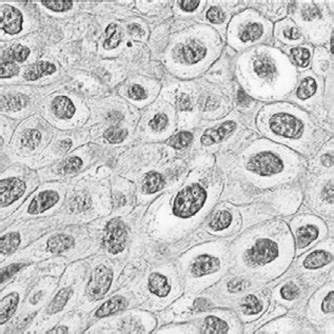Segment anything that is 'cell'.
<instances>
[{
	"mask_svg": "<svg viewBox=\"0 0 334 334\" xmlns=\"http://www.w3.org/2000/svg\"><path fill=\"white\" fill-rule=\"evenodd\" d=\"M49 333H68V328H66V327H57L54 330L49 331Z\"/></svg>",
	"mask_w": 334,
	"mask_h": 334,
	"instance_id": "obj_60",
	"label": "cell"
},
{
	"mask_svg": "<svg viewBox=\"0 0 334 334\" xmlns=\"http://www.w3.org/2000/svg\"><path fill=\"white\" fill-rule=\"evenodd\" d=\"M0 24L4 32L11 35L17 34L22 30V15L13 7L3 6L0 11Z\"/></svg>",
	"mask_w": 334,
	"mask_h": 334,
	"instance_id": "obj_8",
	"label": "cell"
},
{
	"mask_svg": "<svg viewBox=\"0 0 334 334\" xmlns=\"http://www.w3.org/2000/svg\"><path fill=\"white\" fill-rule=\"evenodd\" d=\"M149 289L153 294L165 298L170 292V284L164 275L153 273L149 277Z\"/></svg>",
	"mask_w": 334,
	"mask_h": 334,
	"instance_id": "obj_21",
	"label": "cell"
},
{
	"mask_svg": "<svg viewBox=\"0 0 334 334\" xmlns=\"http://www.w3.org/2000/svg\"><path fill=\"white\" fill-rule=\"evenodd\" d=\"M90 206V203H89V200L88 199H85V197H77L76 200H74L70 206H69V209H70V211L71 212H79V211H82V210L86 209Z\"/></svg>",
	"mask_w": 334,
	"mask_h": 334,
	"instance_id": "obj_42",
	"label": "cell"
},
{
	"mask_svg": "<svg viewBox=\"0 0 334 334\" xmlns=\"http://www.w3.org/2000/svg\"><path fill=\"white\" fill-rule=\"evenodd\" d=\"M53 113L60 119H70L75 114V107L66 96H58L52 104Z\"/></svg>",
	"mask_w": 334,
	"mask_h": 334,
	"instance_id": "obj_14",
	"label": "cell"
},
{
	"mask_svg": "<svg viewBox=\"0 0 334 334\" xmlns=\"http://www.w3.org/2000/svg\"><path fill=\"white\" fill-rule=\"evenodd\" d=\"M228 289L230 292H240L245 289V281L242 279H233L229 282Z\"/></svg>",
	"mask_w": 334,
	"mask_h": 334,
	"instance_id": "obj_48",
	"label": "cell"
},
{
	"mask_svg": "<svg viewBox=\"0 0 334 334\" xmlns=\"http://www.w3.org/2000/svg\"><path fill=\"white\" fill-rule=\"evenodd\" d=\"M284 35L288 39L290 40H295V39H299L301 37V33L300 31L296 29V28H290L288 31L284 32Z\"/></svg>",
	"mask_w": 334,
	"mask_h": 334,
	"instance_id": "obj_52",
	"label": "cell"
},
{
	"mask_svg": "<svg viewBox=\"0 0 334 334\" xmlns=\"http://www.w3.org/2000/svg\"><path fill=\"white\" fill-rule=\"evenodd\" d=\"M73 291L72 288L68 287V288H64L61 289L54 298V300L52 301V303L49 305L47 307V313L50 314H54L57 313L59 311L63 310L65 308V306L67 305L69 299L71 298Z\"/></svg>",
	"mask_w": 334,
	"mask_h": 334,
	"instance_id": "obj_24",
	"label": "cell"
},
{
	"mask_svg": "<svg viewBox=\"0 0 334 334\" xmlns=\"http://www.w3.org/2000/svg\"><path fill=\"white\" fill-rule=\"evenodd\" d=\"M127 230L119 218H114L108 222L104 235L106 249L112 254H117L126 248Z\"/></svg>",
	"mask_w": 334,
	"mask_h": 334,
	"instance_id": "obj_3",
	"label": "cell"
},
{
	"mask_svg": "<svg viewBox=\"0 0 334 334\" xmlns=\"http://www.w3.org/2000/svg\"><path fill=\"white\" fill-rule=\"evenodd\" d=\"M207 199L206 191L200 184H193L180 191L173 204V213L182 218L196 214L203 208Z\"/></svg>",
	"mask_w": 334,
	"mask_h": 334,
	"instance_id": "obj_1",
	"label": "cell"
},
{
	"mask_svg": "<svg viewBox=\"0 0 334 334\" xmlns=\"http://www.w3.org/2000/svg\"><path fill=\"white\" fill-rule=\"evenodd\" d=\"M218 106V102L213 98L212 96H209L207 98V101H205L204 105V110H214Z\"/></svg>",
	"mask_w": 334,
	"mask_h": 334,
	"instance_id": "obj_54",
	"label": "cell"
},
{
	"mask_svg": "<svg viewBox=\"0 0 334 334\" xmlns=\"http://www.w3.org/2000/svg\"><path fill=\"white\" fill-rule=\"evenodd\" d=\"M200 2H194V0H184V2H179L178 5L179 7L187 12H192L194 11L197 7L200 6Z\"/></svg>",
	"mask_w": 334,
	"mask_h": 334,
	"instance_id": "obj_49",
	"label": "cell"
},
{
	"mask_svg": "<svg viewBox=\"0 0 334 334\" xmlns=\"http://www.w3.org/2000/svg\"><path fill=\"white\" fill-rule=\"evenodd\" d=\"M210 303L205 300V299H197L195 302H194V305H193V309L195 311H206L208 310V309L210 308Z\"/></svg>",
	"mask_w": 334,
	"mask_h": 334,
	"instance_id": "obj_50",
	"label": "cell"
},
{
	"mask_svg": "<svg viewBox=\"0 0 334 334\" xmlns=\"http://www.w3.org/2000/svg\"><path fill=\"white\" fill-rule=\"evenodd\" d=\"M19 67L15 63H2L0 65V75L2 78H10L17 75Z\"/></svg>",
	"mask_w": 334,
	"mask_h": 334,
	"instance_id": "obj_38",
	"label": "cell"
},
{
	"mask_svg": "<svg viewBox=\"0 0 334 334\" xmlns=\"http://www.w3.org/2000/svg\"><path fill=\"white\" fill-rule=\"evenodd\" d=\"M59 201V195L55 191H44L37 195L29 206L30 214H39L52 208Z\"/></svg>",
	"mask_w": 334,
	"mask_h": 334,
	"instance_id": "obj_9",
	"label": "cell"
},
{
	"mask_svg": "<svg viewBox=\"0 0 334 334\" xmlns=\"http://www.w3.org/2000/svg\"><path fill=\"white\" fill-rule=\"evenodd\" d=\"M207 17L210 21L213 22V23H221L222 21L225 20L224 12H222L219 8H216V7H213V8H211L208 11Z\"/></svg>",
	"mask_w": 334,
	"mask_h": 334,
	"instance_id": "obj_43",
	"label": "cell"
},
{
	"mask_svg": "<svg viewBox=\"0 0 334 334\" xmlns=\"http://www.w3.org/2000/svg\"><path fill=\"white\" fill-rule=\"evenodd\" d=\"M321 163L326 167H331L333 164V156L331 154H326L325 156L321 157Z\"/></svg>",
	"mask_w": 334,
	"mask_h": 334,
	"instance_id": "obj_56",
	"label": "cell"
},
{
	"mask_svg": "<svg viewBox=\"0 0 334 334\" xmlns=\"http://www.w3.org/2000/svg\"><path fill=\"white\" fill-rule=\"evenodd\" d=\"M242 308H243V311L246 314H256L262 311L261 302H259L256 296H254V295L246 296V298L243 300Z\"/></svg>",
	"mask_w": 334,
	"mask_h": 334,
	"instance_id": "obj_34",
	"label": "cell"
},
{
	"mask_svg": "<svg viewBox=\"0 0 334 334\" xmlns=\"http://www.w3.org/2000/svg\"><path fill=\"white\" fill-rule=\"evenodd\" d=\"M127 306H128V302L125 298H122V296H114V298L110 299L98 308L95 315L101 318L110 316L123 310Z\"/></svg>",
	"mask_w": 334,
	"mask_h": 334,
	"instance_id": "obj_13",
	"label": "cell"
},
{
	"mask_svg": "<svg viewBox=\"0 0 334 334\" xmlns=\"http://www.w3.org/2000/svg\"><path fill=\"white\" fill-rule=\"evenodd\" d=\"M254 70L258 76L262 78H271L273 76L275 68L272 61L267 57H261L255 61Z\"/></svg>",
	"mask_w": 334,
	"mask_h": 334,
	"instance_id": "obj_28",
	"label": "cell"
},
{
	"mask_svg": "<svg viewBox=\"0 0 334 334\" xmlns=\"http://www.w3.org/2000/svg\"><path fill=\"white\" fill-rule=\"evenodd\" d=\"M177 107L180 111H190L192 109V104L188 95L181 94L177 98Z\"/></svg>",
	"mask_w": 334,
	"mask_h": 334,
	"instance_id": "obj_47",
	"label": "cell"
},
{
	"mask_svg": "<svg viewBox=\"0 0 334 334\" xmlns=\"http://www.w3.org/2000/svg\"><path fill=\"white\" fill-rule=\"evenodd\" d=\"M71 146H72L71 140H63L59 144V149L61 152H66L70 149Z\"/></svg>",
	"mask_w": 334,
	"mask_h": 334,
	"instance_id": "obj_57",
	"label": "cell"
},
{
	"mask_svg": "<svg viewBox=\"0 0 334 334\" xmlns=\"http://www.w3.org/2000/svg\"><path fill=\"white\" fill-rule=\"evenodd\" d=\"M82 166V160L79 157H71L67 159L60 168V172L63 174H71V173L77 172Z\"/></svg>",
	"mask_w": 334,
	"mask_h": 334,
	"instance_id": "obj_37",
	"label": "cell"
},
{
	"mask_svg": "<svg viewBox=\"0 0 334 334\" xmlns=\"http://www.w3.org/2000/svg\"><path fill=\"white\" fill-rule=\"evenodd\" d=\"M18 301L19 298L17 293H11L3 299L2 303H0V324H5L14 314Z\"/></svg>",
	"mask_w": 334,
	"mask_h": 334,
	"instance_id": "obj_16",
	"label": "cell"
},
{
	"mask_svg": "<svg viewBox=\"0 0 334 334\" xmlns=\"http://www.w3.org/2000/svg\"><path fill=\"white\" fill-rule=\"evenodd\" d=\"M30 55V50L27 46L16 44L6 50L2 55V63H22Z\"/></svg>",
	"mask_w": 334,
	"mask_h": 334,
	"instance_id": "obj_18",
	"label": "cell"
},
{
	"mask_svg": "<svg viewBox=\"0 0 334 334\" xmlns=\"http://www.w3.org/2000/svg\"><path fill=\"white\" fill-rule=\"evenodd\" d=\"M22 267H24L23 264H13L8 266L7 268H4L2 270V282L4 283L7 279L11 278L15 273H17Z\"/></svg>",
	"mask_w": 334,
	"mask_h": 334,
	"instance_id": "obj_45",
	"label": "cell"
},
{
	"mask_svg": "<svg viewBox=\"0 0 334 334\" xmlns=\"http://www.w3.org/2000/svg\"><path fill=\"white\" fill-rule=\"evenodd\" d=\"M232 221V215L227 210L217 213L214 218L210 222V228L214 231H221L228 228Z\"/></svg>",
	"mask_w": 334,
	"mask_h": 334,
	"instance_id": "obj_29",
	"label": "cell"
},
{
	"mask_svg": "<svg viewBox=\"0 0 334 334\" xmlns=\"http://www.w3.org/2000/svg\"><path fill=\"white\" fill-rule=\"evenodd\" d=\"M106 33H107V39L104 43L105 49L112 50V49L117 47L120 42V33L118 31L116 24H114V23L110 24L106 30Z\"/></svg>",
	"mask_w": 334,
	"mask_h": 334,
	"instance_id": "obj_30",
	"label": "cell"
},
{
	"mask_svg": "<svg viewBox=\"0 0 334 334\" xmlns=\"http://www.w3.org/2000/svg\"><path fill=\"white\" fill-rule=\"evenodd\" d=\"M56 71V67L53 64L47 63V61H39V63L34 64L27 68L24 71L23 77L27 80H36L40 78L43 75H50Z\"/></svg>",
	"mask_w": 334,
	"mask_h": 334,
	"instance_id": "obj_15",
	"label": "cell"
},
{
	"mask_svg": "<svg viewBox=\"0 0 334 334\" xmlns=\"http://www.w3.org/2000/svg\"><path fill=\"white\" fill-rule=\"evenodd\" d=\"M193 140V135L189 132H180L168 140V145L174 148V149H183L191 144Z\"/></svg>",
	"mask_w": 334,
	"mask_h": 334,
	"instance_id": "obj_32",
	"label": "cell"
},
{
	"mask_svg": "<svg viewBox=\"0 0 334 334\" xmlns=\"http://www.w3.org/2000/svg\"><path fill=\"white\" fill-rule=\"evenodd\" d=\"M168 122H169L168 117L165 114H157L151 119L150 126L154 131L159 132L166 129V127L168 126Z\"/></svg>",
	"mask_w": 334,
	"mask_h": 334,
	"instance_id": "obj_40",
	"label": "cell"
},
{
	"mask_svg": "<svg viewBox=\"0 0 334 334\" xmlns=\"http://www.w3.org/2000/svg\"><path fill=\"white\" fill-rule=\"evenodd\" d=\"M219 269V261L216 257L210 255H201L195 259L191 266V271L195 276H204L211 274Z\"/></svg>",
	"mask_w": 334,
	"mask_h": 334,
	"instance_id": "obj_12",
	"label": "cell"
},
{
	"mask_svg": "<svg viewBox=\"0 0 334 334\" xmlns=\"http://www.w3.org/2000/svg\"><path fill=\"white\" fill-rule=\"evenodd\" d=\"M26 191V184L18 178H7L0 182V202L7 207L16 202Z\"/></svg>",
	"mask_w": 334,
	"mask_h": 334,
	"instance_id": "obj_7",
	"label": "cell"
},
{
	"mask_svg": "<svg viewBox=\"0 0 334 334\" xmlns=\"http://www.w3.org/2000/svg\"><path fill=\"white\" fill-rule=\"evenodd\" d=\"M316 82L313 78L307 77L300 84L298 89V97L300 100H308L310 98L316 91Z\"/></svg>",
	"mask_w": 334,
	"mask_h": 334,
	"instance_id": "obj_31",
	"label": "cell"
},
{
	"mask_svg": "<svg viewBox=\"0 0 334 334\" xmlns=\"http://www.w3.org/2000/svg\"><path fill=\"white\" fill-rule=\"evenodd\" d=\"M235 129H236V123L234 121H227L224 122L220 127L216 129H210L205 132V134L202 136L201 141L203 145L208 146L212 145L215 142H219L229 134H231Z\"/></svg>",
	"mask_w": 334,
	"mask_h": 334,
	"instance_id": "obj_10",
	"label": "cell"
},
{
	"mask_svg": "<svg viewBox=\"0 0 334 334\" xmlns=\"http://www.w3.org/2000/svg\"><path fill=\"white\" fill-rule=\"evenodd\" d=\"M332 261V255L326 251H314L311 254H309L305 262L304 267L307 269H318L324 267Z\"/></svg>",
	"mask_w": 334,
	"mask_h": 334,
	"instance_id": "obj_22",
	"label": "cell"
},
{
	"mask_svg": "<svg viewBox=\"0 0 334 334\" xmlns=\"http://www.w3.org/2000/svg\"><path fill=\"white\" fill-rule=\"evenodd\" d=\"M300 290L299 288L295 286L293 283H288L286 286H283L280 289V294L284 300H288V301H292L294 299H296L299 296Z\"/></svg>",
	"mask_w": 334,
	"mask_h": 334,
	"instance_id": "obj_41",
	"label": "cell"
},
{
	"mask_svg": "<svg viewBox=\"0 0 334 334\" xmlns=\"http://www.w3.org/2000/svg\"><path fill=\"white\" fill-rule=\"evenodd\" d=\"M44 7L50 9L55 12H64L72 8L73 3L67 2V0H58V2H42L41 3Z\"/></svg>",
	"mask_w": 334,
	"mask_h": 334,
	"instance_id": "obj_39",
	"label": "cell"
},
{
	"mask_svg": "<svg viewBox=\"0 0 334 334\" xmlns=\"http://www.w3.org/2000/svg\"><path fill=\"white\" fill-rule=\"evenodd\" d=\"M263 32H264V29H263L262 24L256 23V22H251V23L247 24V26H245L241 30L238 37L242 41H254L262 36Z\"/></svg>",
	"mask_w": 334,
	"mask_h": 334,
	"instance_id": "obj_26",
	"label": "cell"
},
{
	"mask_svg": "<svg viewBox=\"0 0 334 334\" xmlns=\"http://www.w3.org/2000/svg\"><path fill=\"white\" fill-rule=\"evenodd\" d=\"M20 244V236L16 232H12L4 235L0 240V251L3 254L14 252Z\"/></svg>",
	"mask_w": 334,
	"mask_h": 334,
	"instance_id": "obj_27",
	"label": "cell"
},
{
	"mask_svg": "<svg viewBox=\"0 0 334 334\" xmlns=\"http://www.w3.org/2000/svg\"><path fill=\"white\" fill-rule=\"evenodd\" d=\"M129 31L130 33L134 34V33H141V28L138 26V24H131V26L129 27Z\"/></svg>",
	"mask_w": 334,
	"mask_h": 334,
	"instance_id": "obj_59",
	"label": "cell"
},
{
	"mask_svg": "<svg viewBox=\"0 0 334 334\" xmlns=\"http://www.w3.org/2000/svg\"><path fill=\"white\" fill-rule=\"evenodd\" d=\"M317 236H318L317 228L310 225L304 226L296 231V247H298L299 249H303L309 244H311L313 241H315Z\"/></svg>",
	"mask_w": 334,
	"mask_h": 334,
	"instance_id": "obj_20",
	"label": "cell"
},
{
	"mask_svg": "<svg viewBox=\"0 0 334 334\" xmlns=\"http://www.w3.org/2000/svg\"><path fill=\"white\" fill-rule=\"evenodd\" d=\"M41 140V135L37 130H27L21 136V144L28 149H35Z\"/></svg>",
	"mask_w": 334,
	"mask_h": 334,
	"instance_id": "obj_33",
	"label": "cell"
},
{
	"mask_svg": "<svg viewBox=\"0 0 334 334\" xmlns=\"http://www.w3.org/2000/svg\"><path fill=\"white\" fill-rule=\"evenodd\" d=\"M127 134L128 133L126 130L119 129L117 127H112L105 131L104 137L111 144H117L125 140L127 137Z\"/></svg>",
	"mask_w": 334,
	"mask_h": 334,
	"instance_id": "obj_35",
	"label": "cell"
},
{
	"mask_svg": "<svg viewBox=\"0 0 334 334\" xmlns=\"http://www.w3.org/2000/svg\"><path fill=\"white\" fill-rule=\"evenodd\" d=\"M229 330L226 321L216 317V316H209L206 318L203 325V332L208 334H221L227 333Z\"/></svg>",
	"mask_w": 334,
	"mask_h": 334,
	"instance_id": "obj_25",
	"label": "cell"
},
{
	"mask_svg": "<svg viewBox=\"0 0 334 334\" xmlns=\"http://www.w3.org/2000/svg\"><path fill=\"white\" fill-rule=\"evenodd\" d=\"M304 18L307 20H311L317 16H319V11L316 8H308L304 11Z\"/></svg>",
	"mask_w": 334,
	"mask_h": 334,
	"instance_id": "obj_51",
	"label": "cell"
},
{
	"mask_svg": "<svg viewBox=\"0 0 334 334\" xmlns=\"http://www.w3.org/2000/svg\"><path fill=\"white\" fill-rule=\"evenodd\" d=\"M321 309H323V311L326 313L334 311V293H333V291H331L323 301V304H321Z\"/></svg>",
	"mask_w": 334,
	"mask_h": 334,
	"instance_id": "obj_46",
	"label": "cell"
},
{
	"mask_svg": "<svg viewBox=\"0 0 334 334\" xmlns=\"http://www.w3.org/2000/svg\"><path fill=\"white\" fill-rule=\"evenodd\" d=\"M165 184L163 176L156 172H151L147 174L144 182H142V191L146 194L156 193L159 190H162Z\"/></svg>",
	"mask_w": 334,
	"mask_h": 334,
	"instance_id": "obj_23",
	"label": "cell"
},
{
	"mask_svg": "<svg viewBox=\"0 0 334 334\" xmlns=\"http://www.w3.org/2000/svg\"><path fill=\"white\" fill-rule=\"evenodd\" d=\"M109 119L112 121H119L120 119H122V114L117 112V111H113V112L109 114Z\"/></svg>",
	"mask_w": 334,
	"mask_h": 334,
	"instance_id": "obj_58",
	"label": "cell"
},
{
	"mask_svg": "<svg viewBox=\"0 0 334 334\" xmlns=\"http://www.w3.org/2000/svg\"><path fill=\"white\" fill-rule=\"evenodd\" d=\"M324 195H325V199L329 202L332 203L333 202V182L331 181L324 191Z\"/></svg>",
	"mask_w": 334,
	"mask_h": 334,
	"instance_id": "obj_55",
	"label": "cell"
},
{
	"mask_svg": "<svg viewBox=\"0 0 334 334\" xmlns=\"http://www.w3.org/2000/svg\"><path fill=\"white\" fill-rule=\"evenodd\" d=\"M29 98L23 94H8L2 97V109L5 111H19L27 106Z\"/></svg>",
	"mask_w": 334,
	"mask_h": 334,
	"instance_id": "obj_19",
	"label": "cell"
},
{
	"mask_svg": "<svg viewBox=\"0 0 334 334\" xmlns=\"http://www.w3.org/2000/svg\"><path fill=\"white\" fill-rule=\"evenodd\" d=\"M129 96L135 101H142L147 98V92L139 84H133L129 89Z\"/></svg>",
	"mask_w": 334,
	"mask_h": 334,
	"instance_id": "obj_44",
	"label": "cell"
},
{
	"mask_svg": "<svg viewBox=\"0 0 334 334\" xmlns=\"http://www.w3.org/2000/svg\"><path fill=\"white\" fill-rule=\"evenodd\" d=\"M291 57L299 67L306 68L309 65V61H310V52L305 47L293 49L291 51Z\"/></svg>",
	"mask_w": 334,
	"mask_h": 334,
	"instance_id": "obj_36",
	"label": "cell"
},
{
	"mask_svg": "<svg viewBox=\"0 0 334 334\" xmlns=\"http://www.w3.org/2000/svg\"><path fill=\"white\" fill-rule=\"evenodd\" d=\"M112 279L113 273L109 268L104 265L96 267L92 272L88 288H86V293L90 296V299L94 301L103 299L108 293Z\"/></svg>",
	"mask_w": 334,
	"mask_h": 334,
	"instance_id": "obj_5",
	"label": "cell"
},
{
	"mask_svg": "<svg viewBox=\"0 0 334 334\" xmlns=\"http://www.w3.org/2000/svg\"><path fill=\"white\" fill-rule=\"evenodd\" d=\"M248 169L258 175L270 176L282 170V162L273 153L263 152L251 157L248 163Z\"/></svg>",
	"mask_w": 334,
	"mask_h": 334,
	"instance_id": "obj_6",
	"label": "cell"
},
{
	"mask_svg": "<svg viewBox=\"0 0 334 334\" xmlns=\"http://www.w3.org/2000/svg\"><path fill=\"white\" fill-rule=\"evenodd\" d=\"M177 57L185 64L193 65L206 55V49L196 41H192L189 44L181 46L176 51Z\"/></svg>",
	"mask_w": 334,
	"mask_h": 334,
	"instance_id": "obj_11",
	"label": "cell"
},
{
	"mask_svg": "<svg viewBox=\"0 0 334 334\" xmlns=\"http://www.w3.org/2000/svg\"><path fill=\"white\" fill-rule=\"evenodd\" d=\"M237 101H238V104L242 105V106H247V105H249L251 100H250V97L247 95L244 91L240 90L238 93H237Z\"/></svg>",
	"mask_w": 334,
	"mask_h": 334,
	"instance_id": "obj_53",
	"label": "cell"
},
{
	"mask_svg": "<svg viewBox=\"0 0 334 334\" xmlns=\"http://www.w3.org/2000/svg\"><path fill=\"white\" fill-rule=\"evenodd\" d=\"M269 128L274 134L287 138H299L304 131L303 122L286 113L272 115L269 120Z\"/></svg>",
	"mask_w": 334,
	"mask_h": 334,
	"instance_id": "obj_2",
	"label": "cell"
},
{
	"mask_svg": "<svg viewBox=\"0 0 334 334\" xmlns=\"http://www.w3.org/2000/svg\"><path fill=\"white\" fill-rule=\"evenodd\" d=\"M330 43H331V52H332L333 51V37L331 38V42Z\"/></svg>",
	"mask_w": 334,
	"mask_h": 334,
	"instance_id": "obj_61",
	"label": "cell"
},
{
	"mask_svg": "<svg viewBox=\"0 0 334 334\" xmlns=\"http://www.w3.org/2000/svg\"><path fill=\"white\" fill-rule=\"evenodd\" d=\"M73 245L74 238L70 235L58 234L47 241L46 249L52 253H60L70 249Z\"/></svg>",
	"mask_w": 334,
	"mask_h": 334,
	"instance_id": "obj_17",
	"label": "cell"
},
{
	"mask_svg": "<svg viewBox=\"0 0 334 334\" xmlns=\"http://www.w3.org/2000/svg\"><path fill=\"white\" fill-rule=\"evenodd\" d=\"M278 255L277 245L270 240H259L246 253V262L250 266H263Z\"/></svg>",
	"mask_w": 334,
	"mask_h": 334,
	"instance_id": "obj_4",
	"label": "cell"
}]
</instances>
